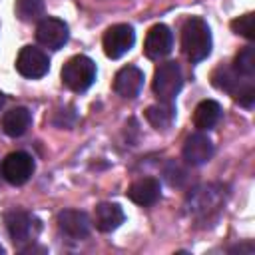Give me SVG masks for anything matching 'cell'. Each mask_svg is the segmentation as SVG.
<instances>
[{"label":"cell","instance_id":"11","mask_svg":"<svg viewBox=\"0 0 255 255\" xmlns=\"http://www.w3.org/2000/svg\"><path fill=\"white\" fill-rule=\"evenodd\" d=\"M171 44H173L171 30L165 24H155V26L149 28V32L145 36L143 52H145L147 58L159 60V58H163L171 52Z\"/></svg>","mask_w":255,"mask_h":255},{"label":"cell","instance_id":"14","mask_svg":"<svg viewBox=\"0 0 255 255\" xmlns=\"http://www.w3.org/2000/svg\"><path fill=\"white\" fill-rule=\"evenodd\" d=\"M143 86V72L135 66H124L114 78V90L122 98H135Z\"/></svg>","mask_w":255,"mask_h":255},{"label":"cell","instance_id":"21","mask_svg":"<svg viewBox=\"0 0 255 255\" xmlns=\"http://www.w3.org/2000/svg\"><path fill=\"white\" fill-rule=\"evenodd\" d=\"M14 12L22 22H34L44 12V0H16Z\"/></svg>","mask_w":255,"mask_h":255},{"label":"cell","instance_id":"9","mask_svg":"<svg viewBox=\"0 0 255 255\" xmlns=\"http://www.w3.org/2000/svg\"><path fill=\"white\" fill-rule=\"evenodd\" d=\"M16 70L24 76V78H30V80H36V78H42L48 74L50 70V60L48 56L34 48V46H24L20 52H18V58H16Z\"/></svg>","mask_w":255,"mask_h":255},{"label":"cell","instance_id":"3","mask_svg":"<svg viewBox=\"0 0 255 255\" xmlns=\"http://www.w3.org/2000/svg\"><path fill=\"white\" fill-rule=\"evenodd\" d=\"M4 223H6V229H8L10 239L20 249H26V245H32L38 239L40 229H42L40 221L32 213L22 211V209L8 211L6 217H4Z\"/></svg>","mask_w":255,"mask_h":255},{"label":"cell","instance_id":"15","mask_svg":"<svg viewBox=\"0 0 255 255\" xmlns=\"http://www.w3.org/2000/svg\"><path fill=\"white\" fill-rule=\"evenodd\" d=\"M161 195V185L155 177H141L128 189V197L137 205H153Z\"/></svg>","mask_w":255,"mask_h":255},{"label":"cell","instance_id":"5","mask_svg":"<svg viewBox=\"0 0 255 255\" xmlns=\"http://www.w3.org/2000/svg\"><path fill=\"white\" fill-rule=\"evenodd\" d=\"M181 86H183L181 70L175 62H163L155 68L151 88H153V94L159 98V102L171 104L175 100V96L179 94Z\"/></svg>","mask_w":255,"mask_h":255},{"label":"cell","instance_id":"23","mask_svg":"<svg viewBox=\"0 0 255 255\" xmlns=\"http://www.w3.org/2000/svg\"><path fill=\"white\" fill-rule=\"evenodd\" d=\"M2 106H4V94L0 92V108H2Z\"/></svg>","mask_w":255,"mask_h":255},{"label":"cell","instance_id":"12","mask_svg":"<svg viewBox=\"0 0 255 255\" xmlns=\"http://www.w3.org/2000/svg\"><path fill=\"white\" fill-rule=\"evenodd\" d=\"M213 155V143L211 139L197 131V133H191L185 143H183V159L189 163V165H203L211 159Z\"/></svg>","mask_w":255,"mask_h":255},{"label":"cell","instance_id":"2","mask_svg":"<svg viewBox=\"0 0 255 255\" xmlns=\"http://www.w3.org/2000/svg\"><path fill=\"white\" fill-rule=\"evenodd\" d=\"M211 82L215 88L227 92L233 96L235 102H239L245 108H251L255 104V88L251 84V80L239 76L233 68H217L211 76Z\"/></svg>","mask_w":255,"mask_h":255},{"label":"cell","instance_id":"18","mask_svg":"<svg viewBox=\"0 0 255 255\" xmlns=\"http://www.w3.org/2000/svg\"><path fill=\"white\" fill-rule=\"evenodd\" d=\"M221 118V106L215 100H203L193 112V124L197 129H211Z\"/></svg>","mask_w":255,"mask_h":255},{"label":"cell","instance_id":"8","mask_svg":"<svg viewBox=\"0 0 255 255\" xmlns=\"http://www.w3.org/2000/svg\"><path fill=\"white\" fill-rule=\"evenodd\" d=\"M133 42H135L133 28L128 24H116V26H110L104 34V52L108 58L118 60L131 50Z\"/></svg>","mask_w":255,"mask_h":255},{"label":"cell","instance_id":"4","mask_svg":"<svg viewBox=\"0 0 255 255\" xmlns=\"http://www.w3.org/2000/svg\"><path fill=\"white\" fill-rule=\"evenodd\" d=\"M96 80V64L88 56H74L62 68V82L72 92H86Z\"/></svg>","mask_w":255,"mask_h":255},{"label":"cell","instance_id":"13","mask_svg":"<svg viewBox=\"0 0 255 255\" xmlns=\"http://www.w3.org/2000/svg\"><path fill=\"white\" fill-rule=\"evenodd\" d=\"M58 227L62 233H66L72 239H84L90 233L92 221L84 211L78 209H64L58 215Z\"/></svg>","mask_w":255,"mask_h":255},{"label":"cell","instance_id":"22","mask_svg":"<svg viewBox=\"0 0 255 255\" xmlns=\"http://www.w3.org/2000/svg\"><path fill=\"white\" fill-rule=\"evenodd\" d=\"M231 28H233L235 34H241L243 38L253 40L255 38V16L251 12H247V14L239 16V18H235L231 22Z\"/></svg>","mask_w":255,"mask_h":255},{"label":"cell","instance_id":"17","mask_svg":"<svg viewBox=\"0 0 255 255\" xmlns=\"http://www.w3.org/2000/svg\"><path fill=\"white\" fill-rule=\"evenodd\" d=\"M32 122V114L26 108H14L2 116V129L10 137H20Z\"/></svg>","mask_w":255,"mask_h":255},{"label":"cell","instance_id":"19","mask_svg":"<svg viewBox=\"0 0 255 255\" xmlns=\"http://www.w3.org/2000/svg\"><path fill=\"white\" fill-rule=\"evenodd\" d=\"M145 118L155 129H167L173 122V106L163 102L159 106H149L145 110Z\"/></svg>","mask_w":255,"mask_h":255},{"label":"cell","instance_id":"7","mask_svg":"<svg viewBox=\"0 0 255 255\" xmlns=\"http://www.w3.org/2000/svg\"><path fill=\"white\" fill-rule=\"evenodd\" d=\"M187 201H189V211L195 217H209L221 207L223 189L219 185H201L189 193Z\"/></svg>","mask_w":255,"mask_h":255},{"label":"cell","instance_id":"20","mask_svg":"<svg viewBox=\"0 0 255 255\" xmlns=\"http://www.w3.org/2000/svg\"><path fill=\"white\" fill-rule=\"evenodd\" d=\"M233 70L247 78V80H253L255 76V48L253 46H247L243 48L237 56H235V62H233Z\"/></svg>","mask_w":255,"mask_h":255},{"label":"cell","instance_id":"6","mask_svg":"<svg viewBox=\"0 0 255 255\" xmlns=\"http://www.w3.org/2000/svg\"><path fill=\"white\" fill-rule=\"evenodd\" d=\"M2 177L12 185H24L34 173V159L26 151H12L2 159Z\"/></svg>","mask_w":255,"mask_h":255},{"label":"cell","instance_id":"16","mask_svg":"<svg viewBox=\"0 0 255 255\" xmlns=\"http://www.w3.org/2000/svg\"><path fill=\"white\" fill-rule=\"evenodd\" d=\"M124 219H126L124 209L118 203H100V205H96L94 223H96V229L98 231L110 233V231L118 229L124 223Z\"/></svg>","mask_w":255,"mask_h":255},{"label":"cell","instance_id":"10","mask_svg":"<svg viewBox=\"0 0 255 255\" xmlns=\"http://www.w3.org/2000/svg\"><path fill=\"white\" fill-rule=\"evenodd\" d=\"M68 24L60 18H42L38 22V28H36V40L44 46V48H50V50H60L66 42H68Z\"/></svg>","mask_w":255,"mask_h":255},{"label":"cell","instance_id":"1","mask_svg":"<svg viewBox=\"0 0 255 255\" xmlns=\"http://www.w3.org/2000/svg\"><path fill=\"white\" fill-rule=\"evenodd\" d=\"M181 48L189 62H201L211 54V30L203 18H189L181 28Z\"/></svg>","mask_w":255,"mask_h":255}]
</instances>
